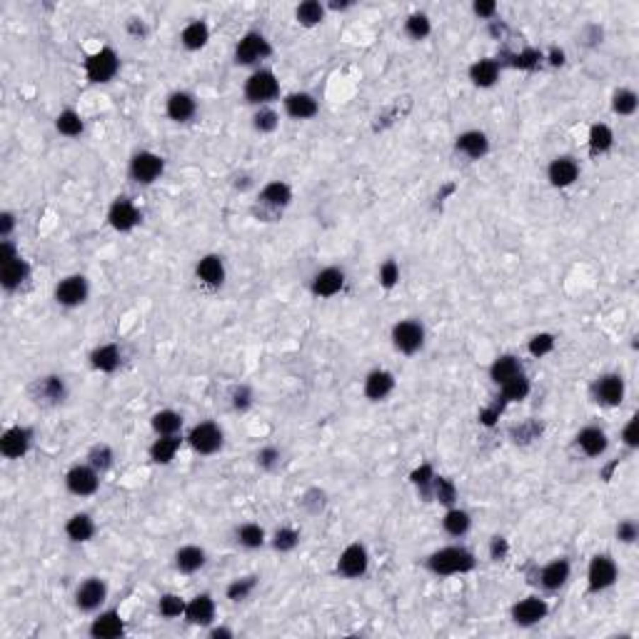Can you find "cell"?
Masks as SVG:
<instances>
[{"label": "cell", "instance_id": "23", "mask_svg": "<svg viewBox=\"0 0 639 639\" xmlns=\"http://www.w3.org/2000/svg\"><path fill=\"white\" fill-rule=\"evenodd\" d=\"M168 115L175 122H185L195 115V100L188 93H173L168 100Z\"/></svg>", "mask_w": 639, "mask_h": 639}, {"label": "cell", "instance_id": "17", "mask_svg": "<svg viewBox=\"0 0 639 639\" xmlns=\"http://www.w3.org/2000/svg\"><path fill=\"white\" fill-rule=\"evenodd\" d=\"M28 444H30V432L23 427H13L8 430L6 434H3V439H0V449H3V454L6 457H23V454L28 452Z\"/></svg>", "mask_w": 639, "mask_h": 639}, {"label": "cell", "instance_id": "18", "mask_svg": "<svg viewBox=\"0 0 639 639\" xmlns=\"http://www.w3.org/2000/svg\"><path fill=\"white\" fill-rule=\"evenodd\" d=\"M392 387H395V377L385 370H375L364 380V395L370 397V400H385L392 392Z\"/></svg>", "mask_w": 639, "mask_h": 639}, {"label": "cell", "instance_id": "16", "mask_svg": "<svg viewBox=\"0 0 639 639\" xmlns=\"http://www.w3.org/2000/svg\"><path fill=\"white\" fill-rule=\"evenodd\" d=\"M594 395L599 402L614 407L624 400V380L619 375H604L599 377V382L594 385Z\"/></svg>", "mask_w": 639, "mask_h": 639}, {"label": "cell", "instance_id": "4", "mask_svg": "<svg viewBox=\"0 0 639 639\" xmlns=\"http://www.w3.org/2000/svg\"><path fill=\"white\" fill-rule=\"evenodd\" d=\"M117 55L113 53L110 48L98 50L96 55H90L88 63H85V73L93 83H108L113 75L117 73Z\"/></svg>", "mask_w": 639, "mask_h": 639}, {"label": "cell", "instance_id": "33", "mask_svg": "<svg viewBox=\"0 0 639 639\" xmlns=\"http://www.w3.org/2000/svg\"><path fill=\"white\" fill-rule=\"evenodd\" d=\"M28 277V265L23 263L21 258L11 260V263L3 265V270H0V280H3V285L8 287V290H13V287H18L23 280Z\"/></svg>", "mask_w": 639, "mask_h": 639}, {"label": "cell", "instance_id": "59", "mask_svg": "<svg viewBox=\"0 0 639 639\" xmlns=\"http://www.w3.org/2000/svg\"><path fill=\"white\" fill-rule=\"evenodd\" d=\"M275 457H277V452L275 449H265L263 454H260V462H263V465H272V462H275Z\"/></svg>", "mask_w": 639, "mask_h": 639}, {"label": "cell", "instance_id": "20", "mask_svg": "<svg viewBox=\"0 0 639 639\" xmlns=\"http://www.w3.org/2000/svg\"><path fill=\"white\" fill-rule=\"evenodd\" d=\"M185 617L190 624H210L212 617H215V602L210 599V594H200L195 597L190 604L185 607Z\"/></svg>", "mask_w": 639, "mask_h": 639}, {"label": "cell", "instance_id": "56", "mask_svg": "<svg viewBox=\"0 0 639 639\" xmlns=\"http://www.w3.org/2000/svg\"><path fill=\"white\" fill-rule=\"evenodd\" d=\"M495 11H497V6L492 3V0H480V3H475V13L477 16H482V18H490Z\"/></svg>", "mask_w": 639, "mask_h": 639}, {"label": "cell", "instance_id": "44", "mask_svg": "<svg viewBox=\"0 0 639 639\" xmlns=\"http://www.w3.org/2000/svg\"><path fill=\"white\" fill-rule=\"evenodd\" d=\"M185 607L188 604L183 602L178 594H165V597L160 599V614L168 619H175V617H180V614H185Z\"/></svg>", "mask_w": 639, "mask_h": 639}, {"label": "cell", "instance_id": "48", "mask_svg": "<svg viewBox=\"0 0 639 639\" xmlns=\"http://www.w3.org/2000/svg\"><path fill=\"white\" fill-rule=\"evenodd\" d=\"M407 33H410V35H413L415 40H422V38L430 33V21H427V16H422V13H420V16H413V18H410V21H407Z\"/></svg>", "mask_w": 639, "mask_h": 639}, {"label": "cell", "instance_id": "45", "mask_svg": "<svg viewBox=\"0 0 639 639\" xmlns=\"http://www.w3.org/2000/svg\"><path fill=\"white\" fill-rule=\"evenodd\" d=\"M238 537L245 547H250V550H255V547H260V544L265 542V532L260 524H245V527H240Z\"/></svg>", "mask_w": 639, "mask_h": 639}, {"label": "cell", "instance_id": "1", "mask_svg": "<svg viewBox=\"0 0 639 639\" xmlns=\"http://www.w3.org/2000/svg\"><path fill=\"white\" fill-rule=\"evenodd\" d=\"M427 567L434 575H457V572H470L475 567V557L462 547H444L430 557Z\"/></svg>", "mask_w": 639, "mask_h": 639}, {"label": "cell", "instance_id": "54", "mask_svg": "<svg viewBox=\"0 0 639 639\" xmlns=\"http://www.w3.org/2000/svg\"><path fill=\"white\" fill-rule=\"evenodd\" d=\"M434 492H437L439 502H452L454 500V487L449 485L447 480H442V477L434 480Z\"/></svg>", "mask_w": 639, "mask_h": 639}, {"label": "cell", "instance_id": "46", "mask_svg": "<svg viewBox=\"0 0 639 639\" xmlns=\"http://www.w3.org/2000/svg\"><path fill=\"white\" fill-rule=\"evenodd\" d=\"M113 465V452L110 447L100 444V447H93L90 449V467H96V470H108Z\"/></svg>", "mask_w": 639, "mask_h": 639}, {"label": "cell", "instance_id": "47", "mask_svg": "<svg viewBox=\"0 0 639 639\" xmlns=\"http://www.w3.org/2000/svg\"><path fill=\"white\" fill-rule=\"evenodd\" d=\"M253 589H255V577H245V580H238V582H233V585H230V589H227V597L238 602V599L248 597Z\"/></svg>", "mask_w": 639, "mask_h": 639}, {"label": "cell", "instance_id": "15", "mask_svg": "<svg viewBox=\"0 0 639 639\" xmlns=\"http://www.w3.org/2000/svg\"><path fill=\"white\" fill-rule=\"evenodd\" d=\"M345 285V275H342V270L338 267H328L323 270V272H317L315 280H312V292L320 297H333L338 295L340 290H342Z\"/></svg>", "mask_w": 639, "mask_h": 639}, {"label": "cell", "instance_id": "21", "mask_svg": "<svg viewBox=\"0 0 639 639\" xmlns=\"http://www.w3.org/2000/svg\"><path fill=\"white\" fill-rule=\"evenodd\" d=\"M577 442H580V447L585 449V454L599 457V454L607 449V434H604V430H599V427H585L580 432V437H577Z\"/></svg>", "mask_w": 639, "mask_h": 639}, {"label": "cell", "instance_id": "10", "mask_svg": "<svg viewBox=\"0 0 639 639\" xmlns=\"http://www.w3.org/2000/svg\"><path fill=\"white\" fill-rule=\"evenodd\" d=\"M367 552H364L362 544H350L347 550L340 555V562H338V570L340 575L350 577V580H355V577H362L364 572H367Z\"/></svg>", "mask_w": 639, "mask_h": 639}, {"label": "cell", "instance_id": "40", "mask_svg": "<svg viewBox=\"0 0 639 639\" xmlns=\"http://www.w3.org/2000/svg\"><path fill=\"white\" fill-rule=\"evenodd\" d=\"M527 392H529V382H527V377L524 375L512 377V380H507L505 385H502V395H505V400H510V402L524 400Z\"/></svg>", "mask_w": 639, "mask_h": 639}, {"label": "cell", "instance_id": "9", "mask_svg": "<svg viewBox=\"0 0 639 639\" xmlns=\"http://www.w3.org/2000/svg\"><path fill=\"white\" fill-rule=\"evenodd\" d=\"M267 55H270V45L260 33H248V35L240 40L238 50H235V60H238L240 65H253V63H258V60L267 58Z\"/></svg>", "mask_w": 639, "mask_h": 639}, {"label": "cell", "instance_id": "12", "mask_svg": "<svg viewBox=\"0 0 639 639\" xmlns=\"http://www.w3.org/2000/svg\"><path fill=\"white\" fill-rule=\"evenodd\" d=\"M108 220H110V225L115 227V230L125 233V230H132V227L138 225L140 212L127 197H117V200L113 202L110 212H108Z\"/></svg>", "mask_w": 639, "mask_h": 639}, {"label": "cell", "instance_id": "49", "mask_svg": "<svg viewBox=\"0 0 639 639\" xmlns=\"http://www.w3.org/2000/svg\"><path fill=\"white\" fill-rule=\"evenodd\" d=\"M397 280H400V267H397L395 260H387L380 267V282L382 287H395Z\"/></svg>", "mask_w": 639, "mask_h": 639}, {"label": "cell", "instance_id": "30", "mask_svg": "<svg viewBox=\"0 0 639 639\" xmlns=\"http://www.w3.org/2000/svg\"><path fill=\"white\" fill-rule=\"evenodd\" d=\"M178 449H180V439L175 437V434H163V437L150 447V457H153L158 465H168Z\"/></svg>", "mask_w": 639, "mask_h": 639}, {"label": "cell", "instance_id": "31", "mask_svg": "<svg viewBox=\"0 0 639 639\" xmlns=\"http://www.w3.org/2000/svg\"><path fill=\"white\" fill-rule=\"evenodd\" d=\"M90 359H93V367H98V370L113 372L120 364V350L115 345H103V347H98L96 352L90 355Z\"/></svg>", "mask_w": 639, "mask_h": 639}, {"label": "cell", "instance_id": "26", "mask_svg": "<svg viewBox=\"0 0 639 639\" xmlns=\"http://www.w3.org/2000/svg\"><path fill=\"white\" fill-rule=\"evenodd\" d=\"M490 375H492V380H495L497 385H505V382L512 380V377L522 375V367H519L517 357H512V355H505V357H497L495 359Z\"/></svg>", "mask_w": 639, "mask_h": 639}, {"label": "cell", "instance_id": "53", "mask_svg": "<svg viewBox=\"0 0 639 639\" xmlns=\"http://www.w3.org/2000/svg\"><path fill=\"white\" fill-rule=\"evenodd\" d=\"M617 537L622 539V542H634L637 539V524L632 522V519H624V522H619L617 527Z\"/></svg>", "mask_w": 639, "mask_h": 639}, {"label": "cell", "instance_id": "29", "mask_svg": "<svg viewBox=\"0 0 639 639\" xmlns=\"http://www.w3.org/2000/svg\"><path fill=\"white\" fill-rule=\"evenodd\" d=\"M175 565H178L180 572L192 575V572H197L202 565H205V552H202L200 547H183V550H178V555H175Z\"/></svg>", "mask_w": 639, "mask_h": 639}, {"label": "cell", "instance_id": "24", "mask_svg": "<svg viewBox=\"0 0 639 639\" xmlns=\"http://www.w3.org/2000/svg\"><path fill=\"white\" fill-rule=\"evenodd\" d=\"M285 108L292 117L305 120V117H312L317 113V100L307 93H292V96H287Z\"/></svg>", "mask_w": 639, "mask_h": 639}, {"label": "cell", "instance_id": "38", "mask_svg": "<svg viewBox=\"0 0 639 639\" xmlns=\"http://www.w3.org/2000/svg\"><path fill=\"white\" fill-rule=\"evenodd\" d=\"M180 425H183V420L173 410H163V413H158L153 418V430L158 434H175L180 430Z\"/></svg>", "mask_w": 639, "mask_h": 639}, {"label": "cell", "instance_id": "19", "mask_svg": "<svg viewBox=\"0 0 639 639\" xmlns=\"http://www.w3.org/2000/svg\"><path fill=\"white\" fill-rule=\"evenodd\" d=\"M580 175V165L572 158H557L555 163L550 165V183L557 188H567L572 185Z\"/></svg>", "mask_w": 639, "mask_h": 639}, {"label": "cell", "instance_id": "6", "mask_svg": "<svg viewBox=\"0 0 639 639\" xmlns=\"http://www.w3.org/2000/svg\"><path fill=\"white\" fill-rule=\"evenodd\" d=\"M589 589L592 592H602L607 587H612L617 582V565H614L612 557L607 555H597L589 565Z\"/></svg>", "mask_w": 639, "mask_h": 639}, {"label": "cell", "instance_id": "8", "mask_svg": "<svg viewBox=\"0 0 639 639\" xmlns=\"http://www.w3.org/2000/svg\"><path fill=\"white\" fill-rule=\"evenodd\" d=\"M105 597H108V587H105V582L98 580V577L85 580L83 585L78 587V592H75V602H78V607L85 609V612L98 609L103 602H105Z\"/></svg>", "mask_w": 639, "mask_h": 639}, {"label": "cell", "instance_id": "34", "mask_svg": "<svg viewBox=\"0 0 639 639\" xmlns=\"http://www.w3.org/2000/svg\"><path fill=\"white\" fill-rule=\"evenodd\" d=\"M497 75H500V65L495 63V60H480V63H475L470 68V78L475 85H482V88H487V85H492L497 80Z\"/></svg>", "mask_w": 639, "mask_h": 639}, {"label": "cell", "instance_id": "39", "mask_svg": "<svg viewBox=\"0 0 639 639\" xmlns=\"http://www.w3.org/2000/svg\"><path fill=\"white\" fill-rule=\"evenodd\" d=\"M612 130H609L607 125H594L589 130V148L592 153H607L609 148H612Z\"/></svg>", "mask_w": 639, "mask_h": 639}, {"label": "cell", "instance_id": "25", "mask_svg": "<svg viewBox=\"0 0 639 639\" xmlns=\"http://www.w3.org/2000/svg\"><path fill=\"white\" fill-rule=\"evenodd\" d=\"M197 277L207 285H222L225 280V267H222V260L217 255H207L197 263Z\"/></svg>", "mask_w": 639, "mask_h": 639}, {"label": "cell", "instance_id": "22", "mask_svg": "<svg viewBox=\"0 0 639 639\" xmlns=\"http://www.w3.org/2000/svg\"><path fill=\"white\" fill-rule=\"evenodd\" d=\"M90 634L98 639H115L122 634V619L117 617L115 612H105L93 622L90 627Z\"/></svg>", "mask_w": 639, "mask_h": 639}, {"label": "cell", "instance_id": "7", "mask_svg": "<svg viewBox=\"0 0 639 639\" xmlns=\"http://www.w3.org/2000/svg\"><path fill=\"white\" fill-rule=\"evenodd\" d=\"M190 444L195 452L200 454H212L222 447V430L215 422H202L197 427H192L190 432Z\"/></svg>", "mask_w": 639, "mask_h": 639}, {"label": "cell", "instance_id": "13", "mask_svg": "<svg viewBox=\"0 0 639 639\" xmlns=\"http://www.w3.org/2000/svg\"><path fill=\"white\" fill-rule=\"evenodd\" d=\"M55 297H58V302L65 307L80 305V302H85V297H88V282H85L83 275L65 277V280L58 285V290H55Z\"/></svg>", "mask_w": 639, "mask_h": 639}, {"label": "cell", "instance_id": "5", "mask_svg": "<svg viewBox=\"0 0 639 639\" xmlns=\"http://www.w3.org/2000/svg\"><path fill=\"white\" fill-rule=\"evenodd\" d=\"M163 158H158L155 153H138L130 163V175L135 183L150 185L153 180H158L163 175Z\"/></svg>", "mask_w": 639, "mask_h": 639}, {"label": "cell", "instance_id": "3", "mask_svg": "<svg viewBox=\"0 0 639 639\" xmlns=\"http://www.w3.org/2000/svg\"><path fill=\"white\" fill-rule=\"evenodd\" d=\"M392 342H395V347L400 350V352H405V355L418 352V350L422 347V342H425L422 325L415 323V320L397 323L395 328H392Z\"/></svg>", "mask_w": 639, "mask_h": 639}, {"label": "cell", "instance_id": "60", "mask_svg": "<svg viewBox=\"0 0 639 639\" xmlns=\"http://www.w3.org/2000/svg\"><path fill=\"white\" fill-rule=\"evenodd\" d=\"M13 230V215H3V235H8Z\"/></svg>", "mask_w": 639, "mask_h": 639}, {"label": "cell", "instance_id": "35", "mask_svg": "<svg viewBox=\"0 0 639 639\" xmlns=\"http://www.w3.org/2000/svg\"><path fill=\"white\" fill-rule=\"evenodd\" d=\"M442 524H444V529L452 534V537H462V534L470 529L472 519H470V514H467L465 510H449V512L444 514Z\"/></svg>", "mask_w": 639, "mask_h": 639}, {"label": "cell", "instance_id": "51", "mask_svg": "<svg viewBox=\"0 0 639 639\" xmlns=\"http://www.w3.org/2000/svg\"><path fill=\"white\" fill-rule=\"evenodd\" d=\"M255 127H258L260 132L275 130V127H277V115L272 110H260L258 115H255Z\"/></svg>", "mask_w": 639, "mask_h": 639}, {"label": "cell", "instance_id": "58", "mask_svg": "<svg viewBox=\"0 0 639 639\" xmlns=\"http://www.w3.org/2000/svg\"><path fill=\"white\" fill-rule=\"evenodd\" d=\"M430 475H432V470H430V467L425 465L422 470H418V472H415V475H413V480L418 482V485H427V482H430L427 477H430Z\"/></svg>", "mask_w": 639, "mask_h": 639}, {"label": "cell", "instance_id": "36", "mask_svg": "<svg viewBox=\"0 0 639 639\" xmlns=\"http://www.w3.org/2000/svg\"><path fill=\"white\" fill-rule=\"evenodd\" d=\"M290 188L285 183H270L265 185L263 190V202L265 205H272V207H285L290 202Z\"/></svg>", "mask_w": 639, "mask_h": 639}, {"label": "cell", "instance_id": "2", "mask_svg": "<svg viewBox=\"0 0 639 639\" xmlns=\"http://www.w3.org/2000/svg\"><path fill=\"white\" fill-rule=\"evenodd\" d=\"M277 90H280V85H277L275 75L270 73V70H258L245 83V98L250 103H267L277 96Z\"/></svg>", "mask_w": 639, "mask_h": 639}, {"label": "cell", "instance_id": "57", "mask_svg": "<svg viewBox=\"0 0 639 639\" xmlns=\"http://www.w3.org/2000/svg\"><path fill=\"white\" fill-rule=\"evenodd\" d=\"M505 552H507V542L502 537H495V542H492V557L500 560V557H505Z\"/></svg>", "mask_w": 639, "mask_h": 639}, {"label": "cell", "instance_id": "27", "mask_svg": "<svg viewBox=\"0 0 639 639\" xmlns=\"http://www.w3.org/2000/svg\"><path fill=\"white\" fill-rule=\"evenodd\" d=\"M567 580H570V562L567 560H555L542 570V585L547 589H560Z\"/></svg>", "mask_w": 639, "mask_h": 639}, {"label": "cell", "instance_id": "32", "mask_svg": "<svg viewBox=\"0 0 639 639\" xmlns=\"http://www.w3.org/2000/svg\"><path fill=\"white\" fill-rule=\"evenodd\" d=\"M65 532H68V537L73 542H88L93 537V532H96V524H93V519L88 514H75V517H70Z\"/></svg>", "mask_w": 639, "mask_h": 639}, {"label": "cell", "instance_id": "37", "mask_svg": "<svg viewBox=\"0 0 639 639\" xmlns=\"http://www.w3.org/2000/svg\"><path fill=\"white\" fill-rule=\"evenodd\" d=\"M207 38H210V30H207V25L205 23H200V21L190 23V25L183 30V42H185V48H190V50L202 48V45L207 42Z\"/></svg>", "mask_w": 639, "mask_h": 639}, {"label": "cell", "instance_id": "50", "mask_svg": "<svg viewBox=\"0 0 639 639\" xmlns=\"http://www.w3.org/2000/svg\"><path fill=\"white\" fill-rule=\"evenodd\" d=\"M552 347H555L552 335H537V338H532V342H529V352H532L534 357H542V355H547Z\"/></svg>", "mask_w": 639, "mask_h": 639}, {"label": "cell", "instance_id": "55", "mask_svg": "<svg viewBox=\"0 0 639 639\" xmlns=\"http://www.w3.org/2000/svg\"><path fill=\"white\" fill-rule=\"evenodd\" d=\"M637 425H639V418H637V415H634V418L629 420V425H627V427H624L622 439L629 444V447H637V442H639V437H637Z\"/></svg>", "mask_w": 639, "mask_h": 639}, {"label": "cell", "instance_id": "41", "mask_svg": "<svg viewBox=\"0 0 639 639\" xmlns=\"http://www.w3.org/2000/svg\"><path fill=\"white\" fill-rule=\"evenodd\" d=\"M323 16H325V11L317 0H305V3L297 8V21H300L302 25H317V23L323 21Z\"/></svg>", "mask_w": 639, "mask_h": 639}, {"label": "cell", "instance_id": "43", "mask_svg": "<svg viewBox=\"0 0 639 639\" xmlns=\"http://www.w3.org/2000/svg\"><path fill=\"white\" fill-rule=\"evenodd\" d=\"M614 113L619 115H632L637 110V96H634L632 90H617L614 93V100H612Z\"/></svg>", "mask_w": 639, "mask_h": 639}, {"label": "cell", "instance_id": "28", "mask_svg": "<svg viewBox=\"0 0 639 639\" xmlns=\"http://www.w3.org/2000/svg\"><path fill=\"white\" fill-rule=\"evenodd\" d=\"M457 150H462L470 158H482L487 153V135L480 130H470L457 138Z\"/></svg>", "mask_w": 639, "mask_h": 639}, {"label": "cell", "instance_id": "42", "mask_svg": "<svg viewBox=\"0 0 639 639\" xmlns=\"http://www.w3.org/2000/svg\"><path fill=\"white\" fill-rule=\"evenodd\" d=\"M55 125H58V130L63 132V135H70V138H75V135L83 132V120H80V115L78 113H73V110L60 113Z\"/></svg>", "mask_w": 639, "mask_h": 639}, {"label": "cell", "instance_id": "14", "mask_svg": "<svg viewBox=\"0 0 639 639\" xmlns=\"http://www.w3.org/2000/svg\"><path fill=\"white\" fill-rule=\"evenodd\" d=\"M544 617H547V604H544V599H539V597L522 599V602H517L512 607V619L517 624H522V627L542 622Z\"/></svg>", "mask_w": 639, "mask_h": 639}, {"label": "cell", "instance_id": "11", "mask_svg": "<svg viewBox=\"0 0 639 639\" xmlns=\"http://www.w3.org/2000/svg\"><path fill=\"white\" fill-rule=\"evenodd\" d=\"M65 482H68V490L80 497L93 495V492L98 490V485H100L96 467H85V465L73 467V470L68 472V477H65Z\"/></svg>", "mask_w": 639, "mask_h": 639}, {"label": "cell", "instance_id": "61", "mask_svg": "<svg viewBox=\"0 0 639 639\" xmlns=\"http://www.w3.org/2000/svg\"><path fill=\"white\" fill-rule=\"evenodd\" d=\"M212 637L220 639V637H230V632L227 629H212Z\"/></svg>", "mask_w": 639, "mask_h": 639}, {"label": "cell", "instance_id": "52", "mask_svg": "<svg viewBox=\"0 0 639 639\" xmlns=\"http://www.w3.org/2000/svg\"><path fill=\"white\" fill-rule=\"evenodd\" d=\"M295 544H297V532H292V529H280V532L275 534V550L287 552V550H292Z\"/></svg>", "mask_w": 639, "mask_h": 639}]
</instances>
